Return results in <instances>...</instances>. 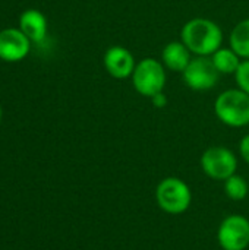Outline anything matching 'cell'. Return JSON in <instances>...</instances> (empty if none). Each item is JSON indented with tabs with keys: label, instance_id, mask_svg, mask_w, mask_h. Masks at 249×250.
Segmentation results:
<instances>
[{
	"label": "cell",
	"instance_id": "13",
	"mask_svg": "<svg viewBox=\"0 0 249 250\" xmlns=\"http://www.w3.org/2000/svg\"><path fill=\"white\" fill-rule=\"evenodd\" d=\"M216 69L220 73L225 75H232L238 70L239 64H241V57L229 47V48H223L220 47L213 56H210Z\"/></svg>",
	"mask_w": 249,
	"mask_h": 250
},
{
	"label": "cell",
	"instance_id": "1",
	"mask_svg": "<svg viewBox=\"0 0 249 250\" xmlns=\"http://www.w3.org/2000/svg\"><path fill=\"white\" fill-rule=\"evenodd\" d=\"M182 42L197 56H213L223 44L222 28L211 19L194 18L188 21L181 32Z\"/></svg>",
	"mask_w": 249,
	"mask_h": 250
},
{
	"label": "cell",
	"instance_id": "10",
	"mask_svg": "<svg viewBox=\"0 0 249 250\" xmlns=\"http://www.w3.org/2000/svg\"><path fill=\"white\" fill-rule=\"evenodd\" d=\"M19 29L29 38V41L40 42L47 34L45 16L37 9H28L19 18Z\"/></svg>",
	"mask_w": 249,
	"mask_h": 250
},
{
	"label": "cell",
	"instance_id": "17",
	"mask_svg": "<svg viewBox=\"0 0 249 250\" xmlns=\"http://www.w3.org/2000/svg\"><path fill=\"white\" fill-rule=\"evenodd\" d=\"M153 101V104L157 107V108H163L166 104H167V97L163 94V92H158L157 95H154L153 98H150Z\"/></svg>",
	"mask_w": 249,
	"mask_h": 250
},
{
	"label": "cell",
	"instance_id": "3",
	"mask_svg": "<svg viewBox=\"0 0 249 250\" xmlns=\"http://www.w3.org/2000/svg\"><path fill=\"white\" fill-rule=\"evenodd\" d=\"M131 78L135 91L147 98H153L158 92H163L166 86L164 64L151 57L142 59L139 63H136Z\"/></svg>",
	"mask_w": 249,
	"mask_h": 250
},
{
	"label": "cell",
	"instance_id": "15",
	"mask_svg": "<svg viewBox=\"0 0 249 250\" xmlns=\"http://www.w3.org/2000/svg\"><path fill=\"white\" fill-rule=\"evenodd\" d=\"M235 78H236L239 89L249 94V59H245L244 62H241L238 70L235 72Z\"/></svg>",
	"mask_w": 249,
	"mask_h": 250
},
{
	"label": "cell",
	"instance_id": "2",
	"mask_svg": "<svg viewBox=\"0 0 249 250\" xmlns=\"http://www.w3.org/2000/svg\"><path fill=\"white\" fill-rule=\"evenodd\" d=\"M217 119L229 127H244L249 125V94L242 89H227L214 103Z\"/></svg>",
	"mask_w": 249,
	"mask_h": 250
},
{
	"label": "cell",
	"instance_id": "5",
	"mask_svg": "<svg viewBox=\"0 0 249 250\" xmlns=\"http://www.w3.org/2000/svg\"><path fill=\"white\" fill-rule=\"evenodd\" d=\"M201 167L208 177L214 180H226L236 173L238 160L229 148L211 146L204 151Z\"/></svg>",
	"mask_w": 249,
	"mask_h": 250
},
{
	"label": "cell",
	"instance_id": "9",
	"mask_svg": "<svg viewBox=\"0 0 249 250\" xmlns=\"http://www.w3.org/2000/svg\"><path fill=\"white\" fill-rule=\"evenodd\" d=\"M103 62L107 73L114 79H126L132 76L136 66L134 54L122 45H112L106 51Z\"/></svg>",
	"mask_w": 249,
	"mask_h": 250
},
{
	"label": "cell",
	"instance_id": "6",
	"mask_svg": "<svg viewBox=\"0 0 249 250\" xmlns=\"http://www.w3.org/2000/svg\"><path fill=\"white\" fill-rule=\"evenodd\" d=\"M186 86L194 91H207L217 85L220 72L216 69L211 57L197 56L191 59L186 69L182 72Z\"/></svg>",
	"mask_w": 249,
	"mask_h": 250
},
{
	"label": "cell",
	"instance_id": "11",
	"mask_svg": "<svg viewBox=\"0 0 249 250\" xmlns=\"http://www.w3.org/2000/svg\"><path fill=\"white\" fill-rule=\"evenodd\" d=\"M191 51L182 41H172L166 44L161 51V63L173 72H183L191 62Z\"/></svg>",
	"mask_w": 249,
	"mask_h": 250
},
{
	"label": "cell",
	"instance_id": "18",
	"mask_svg": "<svg viewBox=\"0 0 249 250\" xmlns=\"http://www.w3.org/2000/svg\"><path fill=\"white\" fill-rule=\"evenodd\" d=\"M0 120H1V107H0Z\"/></svg>",
	"mask_w": 249,
	"mask_h": 250
},
{
	"label": "cell",
	"instance_id": "8",
	"mask_svg": "<svg viewBox=\"0 0 249 250\" xmlns=\"http://www.w3.org/2000/svg\"><path fill=\"white\" fill-rule=\"evenodd\" d=\"M29 38L16 28L0 31V59L4 62H19L29 53Z\"/></svg>",
	"mask_w": 249,
	"mask_h": 250
},
{
	"label": "cell",
	"instance_id": "12",
	"mask_svg": "<svg viewBox=\"0 0 249 250\" xmlns=\"http://www.w3.org/2000/svg\"><path fill=\"white\" fill-rule=\"evenodd\" d=\"M230 48L241 57L249 59V19H244L232 29L229 37Z\"/></svg>",
	"mask_w": 249,
	"mask_h": 250
},
{
	"label": "cell",
	"instance_id": "16",
	"mask_svg": "<svg viewBox=\"0 0 249 250\" xmlns=\"http://www.w3.org/2000/svg\"><path fill=\"white\" fill-rule=\"evenodd\" d=\"M239 152H241L242 158L249 164V135L242 138V141L239 144Z\"/></svg>",
	"mask_w": 249,
	"mask_h": 250
},
{
	"label": "cell",
	"instance_id": "7",
	"mask_svg": "<svg viewBox=\"0 0 249 250\" xmlns=\"http://www.w3.org/2000/svg\"><path fill=\"white\" fill-rule=\"evenodd\" d=\"M219 245L223 250H245L249 245V221L244 215H229L219 227Z\"/></svg>",
	"mask_w": 249,
	"mask_h": 250
},
{
	"label": "cell",
	"instance_id": "4",
	"mask_svg": "<svg viewBox=\"0 0 249 250\" xmlns=\"http://www.w3.org/2000/svg\"><path fill=\"white\" fill-rule=\"evenodd\" d=\"M156 198L158 207L169 214L185 212L192 201L189 186L178 177H167L161 180L157 186Z\"/></svg>",
	"mask_w": 249,
	"mask_h": 250
},
{
	"label": "cell",
	"instance_id": "14",
	"mask_svg": "<svg viewBox=\"0 0 249 250\" xmlns=\"http://www.w3.org/2000/svg\"><path fill=\"white\" fill-rule=\"evenodd\" d=\"M225 192L230 199L242 201L248 195V183L242 176L235 173L233 176L225 180Z\"/></svg>",
	"mask_w": 249,
	"mask_h": 250
}]
</instances>
